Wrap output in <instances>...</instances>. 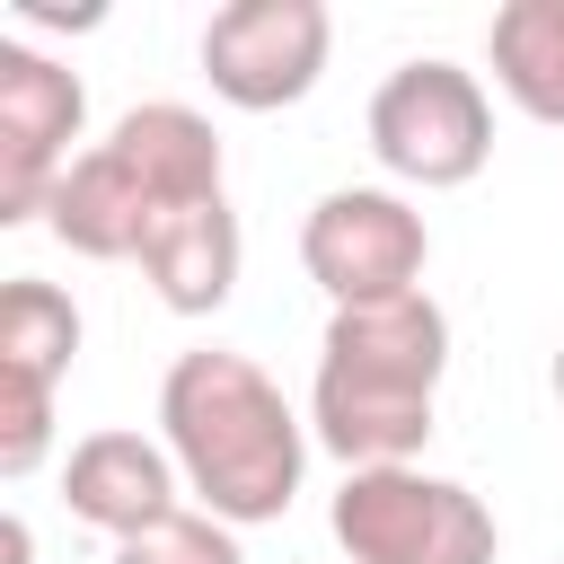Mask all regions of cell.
<instances>
[{
  "label": "cell",
  "instance_id": "2",
  "mask_svg": "<svg viewBox=\"0 0 564 564\" xmlns=\"http://www.w3.org/2000/svg\"><path fill=\"white\" fill-rule=\"evenodd\" d=\"M449 370V317L432 291L335 308L317 344V388H308V432L352 467H414L432 441V397Z\"/></svg>",
  "mask_w": 564,
  "mask_h": 564
},
{
  "label": "cell",
  "instance_id": "16",
  "mask_svg": "<svg viewBox=\"0 0 564 564\" xmlns=\"http://www.w3.org/2000/svg\"><path fill=\"white\" fill-rule=\"evenodd\" d=\"M0 555H9V564H26V555H35V538H26V520H9V529H0Z\"/></svg>",
  "mask_w": 564,
  "mask_h": 564
},
{
  "label": "cell",
  "instance_id": "12",
  "mask_svg": "<svg viewBox=\"0 0 564 564\" xmlns=\"http://www.w3.org/2000/svg\"><path fill=\"white\" fill-rule=\"evenodd\" d=\"M485 53H494L502 97L529 123L564 132V0H502L485 26Z\"/></svg>",
  "mask_w": 564,
  "mask_h": 564
},
{
  "label": "cell",
  "instance_id": "3",
  "mask_svg": "<svg viewBox=\"0 0 564 564\" xmlns=\"http://www.w3.org/2000/svg\"><path fill=\"white\" fill-rule=\"evenodd\" d=\"M335 546L344 564H494V511L423 467H352L335 494Z\"/></svg>",
  "mask_w": 564,
  "mask_h": 564
},
{
  "label": "cell",
  "instance_id": "9",
  "mask_svg": "<svg viewBox=\"0 0 564 564\" xmlns=\"http://www.w3.org/2000/svg\"><path fill=\"white\" fill-rule=\"evenodd\" d=\"M150 194H141V176L97 141V150H79L70 167H62V185H53V203H44V229L70 247V256H88V264H141V238H150Z\"/></svg>",
  "mask_w": 564,
  "mask_h": 564
},
{
  "label": "cell",
  "instance_id": "6",
  "mask_svg": "<svg viewBox=\"0 0 564 564\" xmlns=\"http://www.w3.org/2000/svg\"><path fill=\"white\" fill-rule=\"evenodd\" d=\"M326 44H335L326 0H229L203 26V79L238 115H273L317 88Z\"/></svg>",
  "mask_w": 564,
  "mask_h": 564
},
{
  "label": "cell",
  "instance_id": "13",
  "mask_svg": "<svg viewBox=\"0 0 564 564\" xmlns=\"http://www.w3.org/2000/svg\"><path fill=\"white\" fill-rule=\"evenodd\" d=\"M70 352H79V308H70V291H53V282H35V273H18V282L0 291V379L62 388Z\"/></svg>",
  "mask_w": 564,
  "mask_h": 564
},
{
  "label": "cell",
  "instance_id": "7",
  "mask_svg": "<svg viewBox=\"0 0 564 564\" xmlns=\"http://www.w3.org/2000/svg\"><path fill=\"white\" fill-rule=\"evenodd\" d=\"M79 123H88L79 70H62L35 44H0V220H35L53 203Z\"/></svg>",
  "mask_w": 564,
  "mask_h": 564
},
{
  "label": "cell",
  "instance_id": "10",
  "mask_svg": "<svg viewBox=\"0 0 564 564\" xmlns=\"http://www.w3.org/2000/svg\"><path fill=\"white\" fill-rule=\"evenodd\" d=\"M106 150L141 176V194H150L159 220L220 194V132H212L194 106H167V97H159V106H132V115L106 132ZM159 220H150V229H159Z\"/></svg>",
  "mask_w": 564,
  "mask_h": 564
},
{
  "label": "cell",
  "instance_id": "11",
  "mask_svg": "<svg viewBox=\"0 0 564 564\" xmlns=\"http://www.w3.org/2000/svg\"><path fill=\"white\" fill-rule=\"evenodd\" d=\"M141 273H150V291H159L176 317H212V308L238 291V212H229V194L167 212V220L141 238Z\"/></svg>",
  "mask_w": 564,
  "mask_h": 564
},
{
  "label": "cell",
  "instance_id": "14",
  "mask_svg": "<svg viewBox=\"0 0 564 564\" xmlns=\"http://www.w3.org/2000/svg\"><path fill=\"white\" fill-rule=\"evenodd\" d=\"M115 564H247V555H238V529H229V520H212V511H167L159 529L123 538Z\"/></svg>",
  "mask_w": 564,
  "mask_h": 564
},
{
  "label": "cell",
  "instance_id": "1",
  "mask_svg": "<svg viewBox=\"0 0 564 564\" xmlns=\"http://www.w3.org/2000/svg\"><path fill=\"white\" fill-rule=\"evenodd\" d=\"M159 432H167L185 494H203L212 520L264 529L291 511L300 467H308V432L247 352H220V344L176 352L159 379Z\"/></svg>",
  "mask_w": 564,
  "mask_h": 564
},
{
  "label": "cell",
  "instance_id": "8",
  "mask_svg": "<svg viewBox=\"0 0 564 564\" xmlns=\"http://www.w3.org/2000/svg\"><path fill=\"white\" fill-rule=\"evenodd\" d=\"M176 485H185V476H176L167 441H141V432H88V441L70 449V467H62L70 520L106 529L115 546L141 538V529H159V520L176 511Z\"/></svg>",
  "mask_w": 564,
  "mask_h": 564
},
{
  "label": "cell",
  "instance_id": "17",
  "mask_svg": "<svg viewBox=\"0 0 564 564\" xmlns=\"http://www.w3.org/2000/svg\"><path fill=\"white\" fill-rule=\"evenodd\" d=\"M555 397H564V344H555Z\"/></svg>",
  "mask_w": 564,
  "mask_h": 564
},
{
  "label": "cell",
  "instance_id": "4",
  "mask_svg": "<svg viewBox=\"0 0 564 564\" xmlns=\"http://www.w3.org/2000/svg\"><path fill=\"white\" fill-rule=\"evenodd\" d=\"M370 159L423 194L441 185H467L485 159H494V106L476 88V70L423 53V62H397L370 97Z\"/></svg>",
  "mask_w": 564,
  "mask_h": 564
},
{
  "label": "cell",
  "instance_id": "15",
  "mask_svg": "<svg viewBox=\"0 0 564 564\" xmlns=\"http://www.w3.org/2000/svg\"><path fill=\"white\" fill-rule=\"evenodd\" d=\"M44 449H53V388L0 379V476H35Z\"/></svg>",
  "mask_w": 564,
  "mask_h": 564
},
{
  "label": "cell",
  "instance_id": "5",
  "mask_svg": "<svg viewBox=\"0 0 564 564\" xmlns=\"http://www.w3.org/2000/svg\"><path fill=\"white\" fill-rule=\"evenodd\" d=\"M423 212L388 185H335L317 194V212L300 220V264L335 308H370V300H405L423 291Z\"/></svg>",
  "mask_w": 564,
  "mask_h": 564
}]
</instances>
